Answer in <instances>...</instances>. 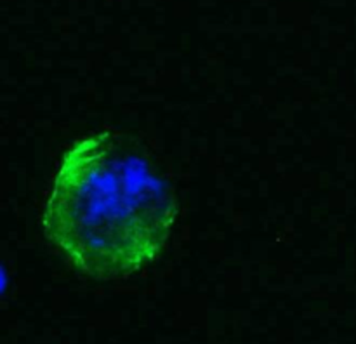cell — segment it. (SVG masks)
I'll use <instances>...</instances> for the list:
<instances>
[{"mask_svg": "<svg viewBox=\"0 0 356 344\" xmlns=\"http://www.w3.org/2000/svg\"><path fill=\"white\" fill-rule=\"evenodd\" d=\"M179 214L167 163L134 132L103 127L65 149L40 214L45 240L90 280H124L155 263Z\"/></svg>", "mask_w": 356, "mask_h": 344, "instance_id": "obj_1", "label": "cell"}]
</instances>
